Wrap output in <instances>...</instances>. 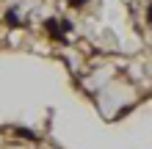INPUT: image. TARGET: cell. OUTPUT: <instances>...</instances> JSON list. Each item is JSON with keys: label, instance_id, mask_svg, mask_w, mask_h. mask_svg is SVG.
<instances>
[{"label": "cell", "instance_id": "obj_1", "mask_svg": "<svg viewBox=\"0 0 152 149\" xmlns=\"http://www.w3.org/2000/svg\"><path fill=\"white\" fill-rule=\"evenodd\" d=\"M44 31H47V36H50V39H56V41H66V36L61 33V28H58V20H56V17L44 20Z\"/></svg>", "mask_w": 152, "mask_h": 149}, {"label": "cell", "instance_id": "obj_2", "mask_svg": "<svg viewBox=\"0 0 152 149\" xmlns=\"http://www.w3.org/2000/svg\"><path fill=\"white\" fill-rule=\"evenodd\" d=\"M6 25H11V28H20V17H17L14 8H8V11H6Z\"/></svg>", "mask_w": 152, "mask_h": 149}, {"label": "cell", "instance_id": "obj_3", "mask_svg": "<svg viewBox=\"0 0 152 149\" xmlns=\"http://www.w3.org/2000/svg\"><path fill=\"white\" fill-rule=\"evenodd\" d=\"M17 135H20V138H28V141H39V135L33 133V130H28V127H17Z\"/></svg>", "mask_w": 152, "mask_h": 149}, {"label": "cell", "instance_id": "obj_4", "mask_svg": "<svg viewBox=\"0 0 152 149\" xmlns=\"http://www.w3.org/2000/svg\"><path fill=\"white\" fill-rule=\"evenodd\" d=\"M88 3V0H69V6H72V8H80V6H86Z\"/></svg>", "mask_w": 152, "mask_h": 149}]
</instances>
